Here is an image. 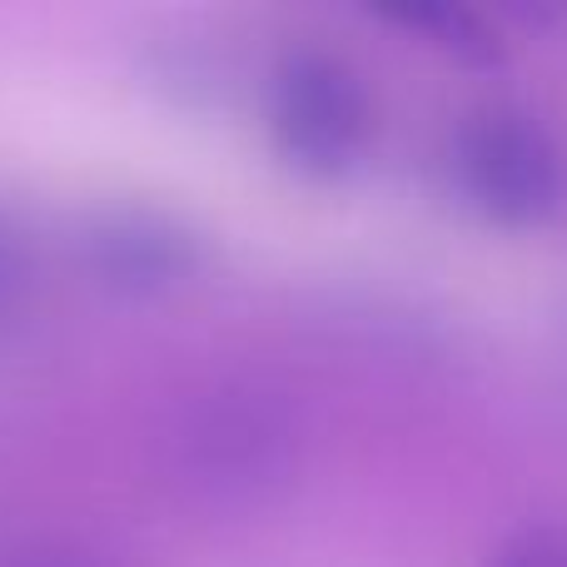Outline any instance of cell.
Instances as JSON below:
<instances>
[{"instance_id":"obj_1","label":"cell","mask_w":567,"mask_h":567,"mask_svg":"<svg viewBox=\"0 0 567 567\" xmlns=\"http://www.w3.org/2000/svg\"><path fill=\"white\" fill-rule=\"evenodd\" d=\"M179 473L205 503L259 508L299 473V419L265 383H219L179 423Z\"/></svg>"},{"instance_id":"obj_8","label":"cell","mask_w":567,"mask_h":567,"mask_svg":"<svg viewBox=\"0 0 567 567\" xmlns=\"http://www.w3.org/2000/svg\"><path fill=\"white\" fill-rule=\"evenodd\" d=\"M25 255H20V245L10 239V229H0V309H10V303L25 293Z\"/></svg>"},{"instance_id":"obj_7","label":"cell","mask_w":567,"mask_h":567,"mask_svg":"<svg viewBox=\"0 0 567 567\" xmlns=\"http://www.w3.org/2000/svg\"><path fill=\"white\" fill-rule=\"evenodd\" d=\"M10 567H105L100 553H90L85 543H65V538H50V543H30L20 548Z\"/></svg>"},{"instance_id":"obj_5","label":"cell","mask_w":567,"mask_h":567,"mask_svg":"<svg viewBox=\"0 0 567 567\" xmlns=\"http://www.w3.org/2000/svg\"><path fill=\"white\" fill-rule=\"evenodd\" d=\"M383 20H393V25H403V30H419V35H429L433 45L449 50V55L463 60V65H493V60L503 55L498 40L488 35V25H483L473 10H458V6L413 0V6H389V10H383Z\"/></svg>"},{"instance_id":"obj_2","label":"cell","mask_w":567,"mask_h":567,"mask_svg":"<svg viewBox=\"0 0 567 567\" xmlns=\"http://www.w3.org/2000/svg\"><path fill=\"white\" fill-rule=\"evenodd\" d=\"M449 179L493 229L533 235L567 209V159L543 120L493 105L468 115L449 140Z\"/></svg>"},{"instance_id":"obj_4","label":"cell","mask_w":567,"mask_h":567,"mask_svg":"<svg viewBox=\"0 0 567 567\" xmlns=\"http://www.w3.org/2000/svg\"><path fill=\"white\" fill-rule=\"evenodd\" d=\"M199 235L165 209H110L90 225L85 259L115 293H165L199 269Z\"/></svg>"},{"instance_id":"obj_6","label":"cell","mask_w":567,"mask_h":567,"mask_svg":"<svg viewBox=\"0 0 567 567\" xmlns=\"http://www.w3.org/2000/svg\"><path fill=\"white\" fill-rule=\"evenodd\" d=\"M483 567H567V523L533 518L493 543Z\"/></svg>"},{"instance_id":"obj_3","label":"cell","mask_w":567,"mask_h":567,"mask_svg":"<svg viewBox=\"0 0 567 567\" xmlns=\"http://www.w3.org/2000/svg\"><path fill=\"white\" fill-rule=\"evenodd\" d=\"M373 135V105L359 70L329 50H289L269 75V140L309 179H343Z\"/></svg>"}]
</instances>
